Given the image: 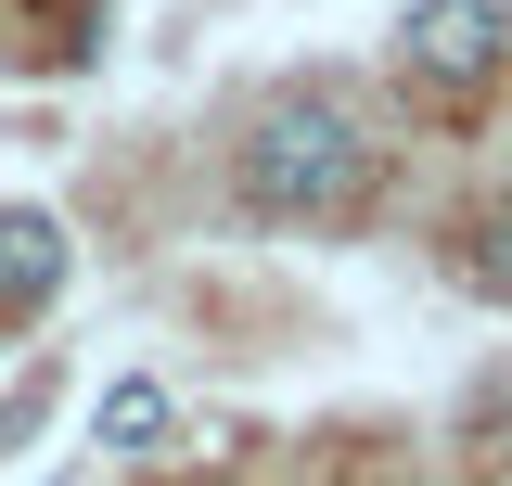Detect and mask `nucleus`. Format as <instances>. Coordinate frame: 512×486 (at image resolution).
Instances as JSON below:
<instances>
[{"mask_svg":"<svg viewBox=\"0 0 512 486\" xmlns=\"http://www.w3.org/2000/svg\"><path fill=\"white\" fill-rule=\"evenodd\" d=\"M244 205L256 218H346L372 192V116L346 90H282L269 116L244 128Z\"/></svg>","mask_w":512,"mask_h":486,"instance_id":"obj_1","label":"nucleus"},{"mask_svg":"<svg viewBox=\"0 0 512 486\" xmlns=\"http://www.w3.org/2000/svg\"><path fill=\"white\" fill-rule=\"evenodd\" d=\"M410 64L436 77V90H474V77H500L512 52V0H410Z\"/></svg>","mask_w":512,"mask_h":486,"instance_id":"obj_2","label":"nucleus"},{"mask_svg":"<svg viewBox=\"0 0 512 486\" xmlns=\"http://www.w3.org/2000/svg\"><path fill=\"white\" fill-rule=\"evenodd\" d=\"M64 295V218L52 205H0V307Z\"/></svg>","mask_w":512,"mask_h":486,"instance_id":"obj_3","label":"nucleus"},{"mask_svg":"<svg viewBox=\"0 0 512 486\" xmlns=\"http://www.w3.org/2000/svg\"><path fill=\"white\" fill-rule=\"evenodd\" d=\"M90 435H103L116 461H154V448L180 435V397H167L154 371H116V384H103V410H90Z\"/></svg>","mask_w":512,"mask_h":486,"instance_id":"obj_4","label":"nucleus"}]
</instances>
